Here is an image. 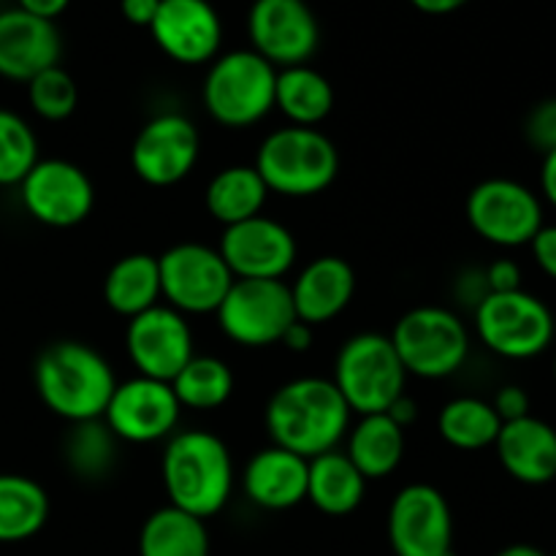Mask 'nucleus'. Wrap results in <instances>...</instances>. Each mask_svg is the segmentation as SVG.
Listing matches in <instances>:
<instances>
[{
    "instance_id": "1",
    "label": "nucleus",
    "mask_w": 556,
    "mask_h": 556,
    "mask_svg": "<svg viewBox=\"0 0 556 556\" xmlns=\"http://www.w3.org/2000/svg\"><path fill=\"white\" fill-rule=\"evenodd\" d=\"M351 407L326 378H296L271 394L264 424L271 445L302 459L337 451L351 429Z\"/></svg>"
},
{
    "instance_id": "2",
    "label": "nucleus",
    "mask_w": 556,
    "mask_h": 556,
    "mask_svg": "<svg viewBox=\"0 0 556 556\" xmlns=\"http://www.w3.org/2000/svg\"><path fill=\"white\" fill-rule=\"evenodd\" d=\"M38 400L68 424L98 421L114 394V369L96 348L76 340L43 348L33 369Z\"/></svg>"
},
{
    "instance_id": "3",
    "label": "nucleus",
    "mask_w": 556,
    "mask_h": 556,
    "mask_svg": "<svg viewBox=\"0 0 556 556\" xmlns=\"http://www.w3.org/2000/svg\"><path fill=\"white\" fill-rule=\"evenodd\" d=\"M161 476L168 505L206 521L220 514L231 500V451L206 429L174 432L163 448Z\"/></svg>"
},
{
    "instance_id": "4",
    "label": "nucleus",
    "mask_w": 556,
    "mask_h": 556,
    "mask_svg": "<svg viewBox=\"0 0 556 556\" xmlns=\"http://www.w3.org/2000/svg\"><path fill=\"white\" fill-rule=\"evenodd\" d=\"M255 172L269 193L286 199H313L329 190L340 174V152L318 128H277L261 141Z\"/></svg>"
},
{
    "instance_id": "5",
    "label": "nucleus",
    "mask_w": 556,
    "mask_h": 556,
    "mask_svg": "<svg viewBox=\"0 0 556 556\" xmlns=\"http://www.w3.org/2000/svg\"><path fill=\"white\" fill-rule=\"evenodd\" d=\"M277 68L253 49H233L210 63L201 87L206 114L223 128L258 125L275 109Z\"/></svg>"
},
{
    "instance_id": "6",
    "label": "nucleus",
    "mask_w": 556,
    "mask_h": 556,
    "mask_svg": "<svg viewBox=\"0 0 556 556\" xmlns=\"http://www.w3.org/2000/svg\"><path fill=\"white\" fill-rule=\"evenodd\" d=\"M331 383L337 386L351 413L375 416L389 410L405 394L407 372L391 345V337L364 331L340 348Z\"/></svg>"
},
{
    "instance_id": "7",
    "label": "nucleus",
    "mask_w": 556,
    "mask_h": 556,
    "mask_svg": "<svg viewBox=\"0 0 556 556\" xmlns=\"http://www.w3.org/2000/svg\"><path fill=\"white\" fill-rule=\"evenodd\" d=\"M391 345L407 375L443 380L459 372L470 356V329L445 307H413L396 320Z\"/></svg>"
},
{
    "instance_id": "8",
    "label": "nucleus",
    "mask_w": 556,
    "mask_h": 556,
    "mask_svg": "<svg viewBox=\"0 0 556 556\" xmlns=\"http://www.w3.org/2000/svg\"><path fill=\"white\" fill-rule=\"evenodd\" d=\"M476 334L486 351L508 362H530L554 345L556 318L535 293H489L476 309Z\"/></svg>"
},
{
    "instance_id": "9",
    "label": "nucleus",
    "mask_w": 556,
    "mask_h": 556,
    "mask_svg": "<svg viewBox=\"0 0 556 556\" xmlns=\"http://www.w3.org/2000/svg\"><path fill=\"white\" fill-rule=\"evenodd\" d=\"M467 223L494 248H527L546 226L543 199L525 182L492 177L470 190L465 204Z\"/></svg>"
},
{
    "instance_id": "10",
    "label": "nucleus",
    "mask_w": 556,
    "mask_h": 556,
    "mask_svg": "<svg viewBox=\"0 0 556 556\" xmlns=\"http://www.w3.org/2000/svg\"><path fill=\"white\" fill-rule=\"evenodd\" d=\"M215 315L223 334L242 348L277 345L296 320L291 288L282 280H233Z\"/></svg>"
},
{
    "instance_id": "11",
    "label": "nucleus",
    "mask_w": 556,
    "mask_h": 556,
    "mask_svg": "<svg viewBox=\"0 0 556 556\" xmlns=\"http://www.w3.org/2000/svg\"><path fill=\"white\" fill-rule=\"evenodd\" d=\"M161 293L168 307L182 315H210L226 299L233 275L215 248L182 242L157 255Z\"/></svg>"
},
{
    "instance_id": "12",
    "label": "nucleus",
    "mask_w": 556,
    "mask_h": 556,
    "mask_svg": "<svg viewBox=\"0 0 556 556\" xmlns=\"http://www.w3.org/2000/svg\"><path fill=\"white\" fill-rule=\"evenodd\" d=\"M389 541L396 556H456L445 494L429 483L400 489L389 508Z\"/></svg>"
},
{
    "instance_id": "13",
    "label": "nucleus",
    "mask_w": 556,
    "mask_h": 556,
    "mask_svg": "<svg viewBox=\"0 0 556 556\" xmlns=\"http://www.w3.org/2000/svg\"><path fill=\"white\" fill-rule=\"evenodd\" d=\"M20 199L27 215L49 228H74L90 217L96 188L81 166L47 157L20 182Z\"/></svg>"
},
{
    "instance_id": "14",
    "label": "nucleus",
    "mask_w": 556,
    "mask_h": 556,
    "mask_svg": "<svg viewBox=\"0 0 556 556\" xmlns=\"http://www.w3.org/2000/svg\"><path fill=\"white\" fill-rule=\"evenodd\" d=\"M179 413L182 405L174 396L172 383L136 375L114 386L101 421L123 443L147 445L172 438L179 424Z\"/></svg>"
},
{
    "instance_id": "15",
    "label": "nucleus",
    "mask_w": 556,
    "mask_h": 556,
    "mask_svg": "<svg viewBox=\"0 0 556 556\" xmlns=\"http://www.w3.org/2000/svg\"><path fill=\"white\" fill-rule=\"evenodd\" d=\"M248 36L253 52L280 71L307 65L318 52L320 25L313 9L299 0H253Z\"/></svg>"
},
{
    "instance_id": "16",
    "label": "nucleus",
    "mask_w": 556,
    "mask_h": 556,
    "mask_svg": "<svg viewBox=\"0 0 556 556\" xmlns=\"http://www.w3.org/2000/svg\"><path fill=\"white\" fill-rule=\"evenodd\" d=\"M201 155L199 128L185 114L152 117L130 147L134 174L150 188H172L195 168Z\"/></svg>"
},
{
    "instance_id": "17",
    "label": "nucleus",
    "mask_w": 556,
    "mask_h": 556,
    "mask_svg": "<svg viewBox=\"0 0 556 556\" xmlns=\"http://www.w3.org/2000/svg\"><path fill=\"white\" fill-rule=\"evenodd\" d=\"M125 351L141 378L172 383L179 369L195 356L193 331L182 313L166 304L147 309L128 320L125 329Z\"/></svg>"
},
{
    "instance_id": "18",
    "label": "nucleus",
    "mask_w": 556,
    "mask_h": 556,
    "mask_svg": "<svg viewBox=\"0 0 556 556\" xmlns=\"http://www.w3.org/2000/svg\"><path fill=\"white\" fill-rule=\"evenodd\" d=\"M233 280H282L296 264V239L282 223L255 215L250 220L228 226L220 248Z\"/></svg>"
},
{
    "instance_id": "19",
    "label": "nucleus",
    "mask_w": 556,
    "mask_h": 556,
    "mask_svg": "<svg viewBox=\"0 0 556 556\" xmlns=\"http://www.w3.org/2000/svg\"><path fill=\"white\" fill-rule=\"evenodd\" d=\"M150 33L179 65H204L220 54L223 22L210 0H161Z\"/></svg>"
},
{
    "instance_id": "20",
    "label": "nucleus",
    "mask_w": 556,
    "mask_h": 556,
    "mask_svg": "<svg viewBox=\"0 0 556 556\" xmlns=\"http://www.w3.org/2000/svg\"><path fill=\"white\" fill-rule=\"evenodd\" d=\"M63 36L49 20L27 14L22 9L0 11V79L27 81L41 71L60 65Z\"/></svg>"
},
{
    "instance_id": "21",
    "label": "nucleus",
    "mask_w": 556,
    "mask_h": 556,
    "mask_svg": "<svg viewBox=\"0 0 556 556\" xmlns=\"http://www.w3.org/2000/svg\"><path fill=\"white\" fill-rule=\"evenodd\" d=\"M291 299L296 318L309 326H324L348 309L356 293V271L340 255L313 258L293 280Z\"/></svg>"
},
{
    "instance_id": "22",
    "label": "nucleus",
    "mask_w": 556,
    "mask_h": 556,
    "mask_svg": "<svg viewBox=\"0 0 556 556\" xmlns=\"http://www.w3.org/2000/svg\"><path fill=\"white\" fill-rule=\"evenodd\" d=\"M494 451L503 470L525 486L556 481V429L543 418L527 416L503 424Z\"/></svg>"
},
{
    "instance_id": "23",
    "label": "nucleus",
    "mask_w": 556,
    "mask_h": 556,
    "mask_svg": "<svg viewBox=\"0 0 556 556\" xmlns=\"http://www.w3.org/2000/svg\"><path fill=\"white\" fill-rule=\"evenodd\" d=\"M309 462L286 448L258 451L242 472L244 497L261 510H291L307 500Z\"/></svg>"
},
{
    "instance_id": "24",
    "label": "nucleus",
    "mask_w": 556,
    "mask_h": 556,
    "mask_svg": "<svg viewBox=\"0 0 556 556\" xmlns=\"http://www.w3.org/2000/svg\"><path fill=\"white\" fill-rule=\"evenodd\" d=\"M367 494V478L340 448L309 459L307 503L326 516H351Z\"/></svg>"
},
{
    "instance_id": "25",
    "label": "nucleus",
    "mask_w": 556,
    "mask_h": 556,
    "mask_svg": "<svg viewBox=\"0 0 556 556\" xmlns=\"http://www.w3.org/2000/svg\"><path fill=\"white\" fill-rule=\"evenodd\" d=\"M345 456L367 481L389 478L405 459V429L389 418V413L362 416L348 429Z\"/></svg>"
},
{
    "instance_id": "26",
    "label": "nucleus",
    "mask_w": 556,
    "mask_h": 556,
    "mask_svg": "<svg viewBox=\"0 0 556 556\" xmlns=\"http://www.w3.org/2000/svg\"><path fill=\"white\" fill-rule=\"evenodd\" d=\"M161 299V269L150 253L123 255L103 277V302L128 320L157 307Z\"/></svg>"
},
{
    "instance_id": "27",
    "label": "nucleus",
    "mask_w": 556,
    "mask_h": 556,
    "mask_svg": "<svg viewBox=\"0 0 556 556\" xmlns=\"http://www.w3.org/2000/svg\"><path fill=\"white\" fill-rule=\"evenodd\" d=\"M275 109L299 128H315L334 109V87L313 65H293L277 71Z\"/></svg>"
},
{
    "instance_id": "28",
    "label": "nucleus",
    "mask_w": 556,
    "mask_h": 556,
    "mask_svg": "<svg viewBox=\"0 0 556 556\" xmlns=\"http://www.w3.org/2000/svg\"><path fill=\"white\" fill-rule=\"evenodd\" d=\"M266 199H269V188L255 166L220 168L210 179L204 193L206 212L226 228L261 215Z\"/></svg>"
},
{
    "instance_id": "29",
    "label": "nucleus",
    "mask_w": 556,
    "mask_h": 556,
    "mask_svg": "<svg viewBox=\"0 0 556 556\" xmlns=\"http://www.w3.org/2000/svg\"><path fill=\"white\" fill-rule=\"evenodd\" d=\"M139 556H210L206 521L174 505L155 510L139 532Z\"/></svg>"
},
{
    "instance_id": "30",
    "label": "nucleus",
    "mask_w": 556,
    "mask_h": 556,
    "mask_svg": "<svg viewBox=\"0 0 556 556\" xmlns=\"http://www.w3.org/2000/svg\"><path fill=\"white\" fill-rule=\"evenodd\" d=\"M49 519V497L38 481L0 472V543L36 538Z\"/></svg>"
},
{
    "instance_id": "31",
    "label": "nucleus",
    "mask_w": 556,
    "mask_h": 556,
    "mask_svg": "<svg viewBox=\"0 0 556 556\" xmlns=\"http://www.w3.org/2000/svg\"><path fill=\"white\" fill-rule=\"evenodd\" d=\"M503 421L494 413L492 402L478 396H456L445 402L438 416V432L451 448L483 451L497 443Z\"/></svg>"
},
{
    "instance_id": "32",
    "label": "nucleus",
    "mask_w": 556,
    "mask_h": 556,
    "mask_svg": "<svg viewBox=\"0 0 556 556\" xmlns=\"http://www.w3.org/2000/svg\"><path fill=\"white\" fill-rule=\"evenodd\" d=\"M233 372L223 358L193 356L172 380L174 396L190 410H217L233 394Z\"/></svg>"
},
{
    "instance_id": "33",
    "label": "nucleus",
    "mask_w": 556,
    "mask_h": 556,
    "mask_svg": "<svg viewBox=\"0 0 556 556\" xmlns=\"http://www.w3.org/2000/svg\"><path fill=\"white\" fill-rule=\"evenodd\" d=\"M114 443H117V438L109 432L101 418L74 424L68 440H65V462H68L71 472L81 481L106 478L114 467V454H117Z\"/></svg>"
},
{
    "instance_id": "34",
    "label": "nucleus",
    "mask_w": 556,
    "mask_h": 556,
    "mask_svg": "<svg viewBox=\"0 0 556 556\" xmlns=\"http://www.w3.org/2000/svg\"><path fill=\"white\" fill-rule=\"evenodd\" d=\"M38 157V136L22 114L0 106V188L20 185Z\"/></svg>"
},
{
    "instance_id": "35",
    "label": "nucleus",
    "mask_w": 556,
    "mask_h": 556,
    "mask_svg": "<svg viewBox=\"0 0 556 556\" xmlns=\"http://www.w3.org/2000/svg\"><path fill=\"white\" fill-rule=\"evenodd\" d=\"M27 103L47 123H63L76 112L79 87L68 71L54 65V68L41 71L27 81Z\"/></svg>"
},
{
    "instance_id": "36",
    "label": "nucleus",
    "mask_w": 556,
    "mask_h": 556,
    "mask_svg": "<svg viewBox=\"0 0 556 556\" xmlns=\"http://www.w3.org/2000/svg\"><path fill=\"white\" fill-rule=\"evenodd\" d=\"M525 139L535 152L556 150V98L535 103L525 119Z\"/></svg>"
},
{
    "instance_id": "37",
    "label": "nucleus",
    "mask_w": 556,
    "mask_h": 556,
    "mask_svg": "<svg viewBox=\"0 0 556 556\" xmlns=\"http://www.w3.org/2000/svg\"><path fill=\"white\" fill-rule=\"evenodd\" d=\"M492 407H494V413H497L500 421H503V424L519 421V418L532 416V413H530V407H532L530 394H527V391L521 389V386H516V383L503 386V389L494 394Z\"/></svg>"
},
{
    "instance_id": "38",
    "label": "nucleus",
    "mask_w": 556,
    "mask_h": 556,
    "mask_svg": "<svg viewBox=\"0 0 556 556\" xmlns=\"http://www.w3.org/2000/svg\"><path fill=\"white\" fill-rule=\"evenodd\" d=\"M527 248L532 250V258H535L538 269H541L548 280L556 282V223H546Z\"/></svg>"
},
{
    "instance_id": "39",
    "label": "nucleus",
    "mask_w": 556,
    "mask_h": 556,
    "mask_svg": "<svg viewBox=\"0 0 556 556\" xmlns=\"http://www.w3.org/2000/svg\"><path fill=\"white\" fill-rule=\"evenodd\" d=\"M489 293H510L521 288V266L514 258H500L483 269Z\"/></svg>"
},
{
    "instance_id": "40",
    "label": "nucleus",
    "mask_w": 556,
    "mask_h": 556,
    "mask_svg": "<svg viewBox=\"0 0 556 556\" xmlns=\"http://www.w3.org/2000/svg\"><path fill=\"white\" fill-rule=\"evenodd\" d=\"M157 9H161V0H119V14L125 16V22L136 27H147V30L155 20Z\"/></svg>"
},
{
    "instance_id": "41",
    "label": "nucleus",
    "mask_w": 556,
    "mask_h": 556,
    "mask_svg": "<svg viewBox=\"0 0 556 556\" xmlns=\"http://www.w3.org/2000/svg\"><path fill=\"white\" fill-rule=\"evenodd\" d=\"M313 326L309 324H302V320H293L291 326L286 329V334H282L280 345L288 348L291 353H304L313 348Z\"/></svg>"
},
{
    "instance_id": "42",
    "label": "nucleus",
    "mask_w": 556,
    "mask_h": 556,
    "mask_svg": "<svg viewBox=\"0 0 556 556\" xmlns=\"http://www.w3.org/2000/svg\"><path fill=\"white\" fill-rule=\"evenodd\" d=\"M71 0H16V9L27 11V14L38 16V20L54 22L65 9H68Z\"/></svg>"
},
{
    "instance_id": "43",
    "label": "nucleus",
    "mask_w": 556,
    "mask_h": 556,
    "mask_svg": "<svg viewBox=\"0 0 556 556\" xmlns=\"http://www.w3.org/2000/svg\"><path fill=\"white\" fill-rule=\"evenodd\" d=\"M541 195L548 206L556 210V150L546 152L541 163Z\"/></svg>"
},
{
    "instance_id": "44",
    "label": "nucleus",
    "mask_w": 556,
    "mask_h": 556,
    "mask_svg": "<svg viewBox=\"0 0 556 556\" xmlns=\"http://www.w3.org/2000/svg\"><path fill=\"white\" fill-rule=\"evenodd\" d=\"M386 413H389L391 421L400 424L402 429H407V427H410V424L416 421V418H418V405H416V402L410 400V396L402 394L400 400H396L394 405H391L389 410H386Z\"/></svg>"
},
{
    "instance_id": "45",
    "label": "nucleus",
    "mask_w": 556,
    "mask_h": 556,
    "mask_svg": "<svg viewBox=\"0 0 556 556\" xmlns=\"http://www.w3.org/2000/svg\"><path fill=\"white\" fill-rule=\"evenodd\" d=\"M413 9H418L421 14L429 16H445V14H454L459 11L462 5H467L470 0H410Z\"/></svg>"
},
{
    "instance_id": "46",
    "label": "nucleus",
    "mask_w": 556,
    "mask_h": 556,
    "mask_svg": "<svg viewBox=\"0 0 556 556\" xmlns=\"http://www.w3.org/2000/svg\"><path fill=\"white\" fill-rule=\"evenodd\" d=\"M494 556H548V554L541 552L538 546H530V543H514V546H505L503 552H497Z\"/></svg>"
},
{
    "instance_id": "47",
    "label": "nucleus",
    "mask_w": 556,
    "mask_h": 556,
    "mask_svg": "<svg viewBox=\"0 0 556 556\" xmlns=\"http://www.w3.org/2000/svg\"><path fill=\"white\" fill-rule=\"evenodd\" d=\"M554 383H556V356H554Z\"/></svg>"
},
{
    "instance_id": "48",
    "label": "nucleus",
    "mask_w": 556,
    "mask_h": 556,
    "mask_svg": "<svg viewBox=\"0 0 556 556\" xmlns=\"http://www.w3.org/2000/svg\"><path fill=\"white\" fill-rule=\"evenodd\" d=\"M299 3H307V0H299Z\"/></svg>"
},
{
    "instance_id": "49",
    "label": "nucleus",
    "mask_w": 556,
    "mask_h": 556,
    "mask_svg": "<svg viewBox=\"0 0 556 556\" xmlns=\"http://www.w3.org/2000/svg\"><path fill=\"white\" fill-rule=\"evenodd\" d=\"M552 556H556V552H554V554H552Z\"/></svg>"
}]
</instances>
